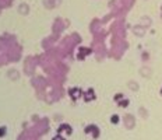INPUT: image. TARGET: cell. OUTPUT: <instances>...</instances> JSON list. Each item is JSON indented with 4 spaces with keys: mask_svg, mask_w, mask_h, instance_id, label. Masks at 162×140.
Returning a JSON list of instances; mask_svg holds the SVG:
<instances>
[{
    "mask_svg": "<svg viewBox=\"0 0 162 140\" xmlns=\"http://www.w3.org/2000/svg\"><path fill=\"white\" fill-rule=\"evenodd\" d=\"M112 122L117 123V122H119V116H117V115H113V116H112Z\"/></svg>",
    "mask_w": 162,
    "mask_h": 140,
    "instance_id": "obj_2",
    "label": "cell"
},
{
    "mask_svg": "<svg viewBox=\"0 0 162 140\" xmlns=\"http://www.w3.org/2000/svg\"><path fill=\"white\" fill-rule=\"evenodd\" d=\"M55 140H63V139H61V137H59V136H57V137H55Z\"/></svg>",
    "mask_w": 162,
    "mask_h": 140,
    "instance_id": "obj_4",
    "label": "cell"
},
{
    "mask_svg": "<svg viewBox=\"0 0 162 140\" xmlns=\"http://www.w3.org/2000/svg\"><path fill=\"white\" fill-rule=\"evenodd\" d=\"M71 94H73V97H74V98H77L78 94H80V90H78V88H73L71 90Z\"/></svg>",
    "mask_w": 162,
    "mask_h": 140,
    "instance_id": "obj_1",
    "label": "cell"
},
{
    "mask_svg": "<svg viewBox=\"0 0 162 140\" xmlns=\"http://www.w3.org/2000/svg\"><path fill=\"white\" fill-rule=\"evenodd\" d=\"M4 128H0V136H3V134H4Z\"/></svg>",
    "mask_w": 162,
    "mask_h": 140,
    "instance_id": "obj_3",
    "label": "cell"
}]
</instances>
